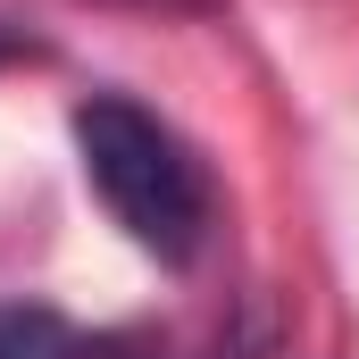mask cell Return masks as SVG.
<instances>
[{"label":"cell","mask_w":359,"mask_h":359,"mask_svg":"<svg viewBox=\"0 0 359 359\" xmlns=\"http://www.w3.org/2000/svg\"><path fill=\"white\" fill-rule=\"evenodd\" d=\"M8 50H25V42H17V34H0V59H8Z\"/></svg>","instance_id":"obj_3"},{"label":"cell","mask_w":359,"mask_h":359,"mask_svg":"<svg viewBox=\"0 0 359 359\" xmlns=\"http://www.w3.org/2000/svg\"><path fill=\"white\" fill-rule=\"evenodd\" d=\"M76 151H84V184L100 192V209L151 259L184 268L209 243V217H217L209 168L159 109H142L134 92H92L76 109Z\"/></svg>","instance_id":"obj_1"},{"label":"cell","mask_w":359,"mask_h":359,"mask_svg":"<svg viewBox=\"0 0 359 359\" xmlns=\"http://www.w3.org/2000/svg\"><path fill=\"white\" fill-rule=\"evenodd\" d=\"M0 359H92L50 301H0Z\"/></svg>","instance_id":"obj_2"}]
</instances>
